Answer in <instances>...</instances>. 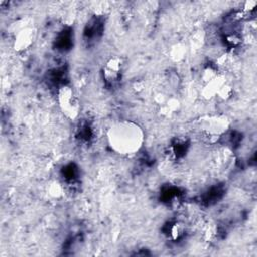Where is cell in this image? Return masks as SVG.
<instances>
[{
	"instance_id": "cell-3",
	"label": "cell",
	"mask_w": 257,
	"mask_h": 257,
	"mask_svg": "<svg viewBox=\"0 0 257 257\" xmlns=\"http://www.w3.org/2000/svg\"><path fill=\"white\" fill-rule=\"evenodd\" d=\"M228 122L225 117L211 115L200 120L201 133L211 142L218 140L227 131Z\"/></svg>"
},
{
	"instance_id": "cell-5",
	"label": "cell",
	"mask_w": 257,
	"mask_h": 257,
	"mask_svg": "<svg viewBox=\"0 0 257 257\" xmlns=\"http://www.w3.org/2000/svg\"><path fill=\"white\" fill-rule=\"evenodd\" d=\"M33 41V29L29 26L21 27L14 36V47L17 50L28 48Z\"/></svg>"
},
{
	"instance_id": "cell-6",
	"label": "cell",
	"mask_w": 257,
	"mask_h": 257,
	"mask_svg": "<svg viewBox=\"0 0 257 257\" xmlns=\"http://www.w3.org/2000/svg\"><path fill=\"white\" fill-rule=\"evenodd\" d=\"M183 232H184V227L182 224L180 223H174L172 224V226L170 227V237L173 239V240H176V239H179L182 235H183Z\"/></svg>"
},
{
	"instance_id": "cell-1",
	"label": "cell",
	"mask_w": 257,
	"mask_h": 257,
	"mask_svg": "<svg viewBox=\"0 0 257 257\" xmlns=\"http://www.w3.org/2000/svg\"><path fill=\"white\" fill-rule=\"evenodd\" d=\"M108 142L112 150L118 154H134L142 146L143 133L137 124L121 121L109 130Z\"/></svg>"
},
{
	"instance_id": "cell-7",
	"label": "cell",
	"mask_w": 257,
	"mask_h": 257,
	"mask_svg": "<svg viewBox=\"0 0 257 257\" xmlns=\"http://www.w3.org/2000/svg\"><path fill=\"white\" fill-rule=\"evenodd\" d=\"M49 194L54 197V198H58L61 194H62V187L59 183H53L51 184V186L48 189Z\"/></svg>"
},
{
	"instance_id": "cell-2",
	"label": "cell",
	"mask_w": 257,
	"mask_h": 257,
	"mask_svg": "<svg viewBox=\"0 0 257 257\" xmlns=\"http://www.w3.org/2000/svg\"><path fill=\"white\" fill-rule=\"evenodd\" d=\"M57 98L62 113L67 118L74 119L78 115L80 109L79 100L74 90L68 85H63L58 89Z\"/></svg>"
},
{
	"instance_id": "cell-4",
	"label": "cell",
	"mask_w": 257,
	"mask_h": 257,
	"mask_svg": "<svg viewBox=\"0 0 257 257\" xmlns=\"http://www.w3.org/2000/svg\"><path fill=\"white\" fill-rule=\"evenodd\" d=\"M123 71V61L119 57L110 58L103 66V78L106 82L114 84L120 80Z\"/></svg>"
}]
</instances>
